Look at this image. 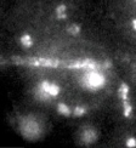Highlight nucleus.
<instances>
[{"instance_id":"1","label":"nucleus","mask_w":136,"mask_h":148,"mask_svg":"<svg viewBox=\"0 0 136 148\" xmlns=\"http://www.w3.org/2000/svg\"><path fill=\"white\" fill-rule=\"evenodd\" d=\"M106 78L98 71H86V73L80 79V84L83 88L90 91H96L104 86Z\"/></svg>"},{"instance_id":"2","label":"nucleus","mask_w":136,"mask_h":148,"mask_svg":"<svg viewBox=\"0 0 136 148\" xmlns=\"http://www.w3.org/2000/svg\"><path fill=\"white\" fill-rule=\"evenodd\" d=\"M26 64L33 67H51V68H57V67H66V63L57 58H44V57H29L26 58Z\"/></svg>"},{"instance_id":"3","label":"nucleus","mask_w":136,"mask_h":148,"mask_svg":"<svg viewBox=\"0 0 136 148\" xmlns=\"http://www.w3.org/2000/svg\"><path fill=\"white\" fill-rule=\"evenodd\" d=\"M80 140L84 145H91L97 140V131L92 127H86L82 131Z\"/></svg>"},{"instance_id":"4","label":"nucleus","mask_w":136,"mask_h":148,"mask_svg":"<svg viewBox=\"0 0 136 148\" xmlns=\"http://www.w3.org/2000/svg\"><path fill=\"white\" fill-rule=\"evenodd\" d=\"M40 86L44 89L46 92H49L52 97H56L60 94V88L56 84H52V83H49L47 80H44V82L40 83Z\"/></svg>"},{"instance_id":"5","label":"nucleus","mask_w":136,"mask_h":148,"mask_svg":"<svg viewBox=\"0 0 136 148\" xmlns=\"http://www.w3.org/2000/svg\"><path fill=\"white\" fill-rule=\"evenodd\" d=\"M34 95H35V98L36 100H39V101H49L50 100V94L49 92H46L44 89L40 86V84L38 85V88L35 89V91H34Z\"/></svg>"},{"instance_id":"6","label":"nucleus","mask_w":136,"mask_h":148,"mask_svg":"<svg viewBox=\"0 0 136 148\" xmlns=\"http://www.w3.org/2000/svg\"><path fill=\"white\" fill-rule=\"evenodd\" d=\"M128 94H129V86L125 83H122L120 88L118 90V96L122 98V101L128 100Z\"/></svg>"},{"instance_id":"7","label":"nucleus","mask_w":136,"mask_h":148,"mask_svg":"<svg viewBox=\"0 0 136 148\" xmlns=\"http://www.w3.org/2000/svg\"><path fill=\"white\" fill-rule=\"evenodd\" d=\"M66 10H67V8H66L65 4H61L56 8V16H57L58 20H66L67 18Z\"/></svg>"},{"instance_id":"8","label":"nucleus","mask_w":136,"mask_h":148,"mask_svg":"<svg viewBox=\"0 0 136 148\" xmlns=\"http://www.w3.org/2000/svg\"><path fill=\"white\" fill-rule=\"evenodd\" d=\"M57 112L60 114H62L65 116H69L71 115V109L69 107L67 106V104L65 103H58V106H57Z\"/></svg>"},{"instance_id":"9","label":"nucleus","mask_w":136,"mask_h":148,"mask_svg":"<svg viewBox=\"0 0 136 148\" xmlns=\"http://www.w3.org/2000/svg\"><path fill=\"white\" fill-rule=\"evenodd\" d=\"M21 44L24 46V47H30L33 45V40H32V36L29 34H23L21 36Z\"/></svg>"},{"instance_id":"10","label":"nucleus","mask_w":136,"mask_h":148,"mask_svg":"<svg viewBox=\"0 0 136 148\" xmlns=\"http://www.w3.org/2000/svg\"><path fill=\"white\" fill-rule=\"evenodd\" d=\"M67 32L69 33L71 35H78L80 33V26L79 24H76V23H72V24L68 26Z\"/></svg>"},{"instance_id":"11","label":"nucleus","mask_w":136,"mask_h":148,"mask_svg":"<svg viewBox=\"0 0 136 148\" xmlns=\"http://www.w3.org/2000/svg\"><path fill=\"white\" fill-rule=\"evenodd\" d=\"M123 107H124V116L125 118H129V116L131 115V112H133V107L129 100H125L123 101Z\"/></svg>"},{"instance_id":"12","label":"nucleus","mask_w":136,"mask_h":148,"mask_svg":"<svg viewBox=\"0 0 136 148\" xmlns=\"http://www.w3.org/2000/svg\"><path fill=\"white\" fill-rule=\"evenodd\" d=\"M85 113H86V108L82 107V106L76 107V108H74V110H73V115L74 116H83Z\"/></svg>"},{"instance_id":"13","label":"nucleus","mask_w":136,"mask_h":148,"mask_svg":"<svg viewBox=\"0 0 136 148\" xmlns=\"http://www.w3.org/2000/svg\"><path fill=\"white\" fill-rule=\"evenodd\" d=\"M11 62L12 63H15V64H26V60H23V58H21V57H18V56H14L11 58Z\"/></svg>"},{"instance_id":"14","label":"nucleus","mask_w":136,"mask_h":148,"mask_svg":"<svg viewBox=\"0 0 136 148\" xmlns=\"http://www.w3.org/2000/svg\"><path fill=\"white\" fill-rule=\"evenodd\" d=\"M125 145H126V147H129V148H134V147H136V138H134V137L128 138Z\"/></svg>"},{"instance_id":"15","label":"nucleus","mask_w":136,"mask_h":148,"mask_svg":"<svg viewBox=\"0 0 136 148\" xmlns=\"http://www.w3.org/2000/svg\"><path fill=\"white\" fill-rule=\"evenodd\" d=\"M102 67H103V69L111 68V67H112V63H111V61H104L103 64H102Z\"/></svg>"},{"instance_id":"16","label":"nucleus","mask_w":136,"mask_h":148,"mask_svg":"<svg viewBox=\"0 0 136 148\" xmlns=\"http://www.w3.org/2000/svg\"><path fill=\"white\" fill-rule=\"evenodd\" d=\"M133 27H134V29L136 30V18H135V20H133Z\"/></svg>"}]
</instances>
